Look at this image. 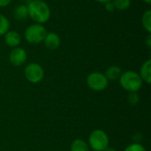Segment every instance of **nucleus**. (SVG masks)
Instances as JSON below:
<instances>
[{
    "label": "nucleus",
    "instance_id": "obj_3",
    "mask_svg": "<svg viewBox=\"0 0 151 151\" xmlns=\"http://www.w3.org/2000/svg\"><path fill=\"white\" fill-rule=\"evenodd\" d=\"M46 34L47 30L42 24L34 23L26 28L24 38L30 44H39L43 42Z\"/></svg>",
    "mask_w": 151,
    "mask_h": 151
},
{
    "label": "nucleus",
    "instance_id": "obj_16",
    "mask_svg": "<svg viewBox=\"0 0 151 151\" xmlns=\"http://www.w3.org/2000/svg\"><path fill=\"white\" fill-rule=\"evenodd\" d=\"M115 10L126 11L131 5V0H112Z\"/></svg>",
    "mask_w": 151,
    "mask_h": 151
},
{
    "label": "nucleus",
    "instance_id": "obj_12",
    "mask_svg": "<svg viewBox=\"0 0 151 151\" xmlns=\"http://www.w3.org/2000/svg\"><path fill=\"white\" fill-rule=\"evenodd\" d=\"M122 70L119 65H111L106 69L104 75L109 81H115L119 79Z\"/></svg>",
    "mask_w": 151,
    "mask_h": 151
},
{
    "label": "nucleus",
    "instance_id": "obj_22",
    "mask_svg": "<svg viewBox=\"0 0 151 151\" xmlns=\"http://www.w3.org/2000/svg\"><path fill=\"white\" fill-rule=\"evenodd\" d=\"M95 1H96V2H98V3H101V4H106V3L111 2V1H112V0H95Z\"/></svg>",
    "mask_w": 151,
    "mask_h": 151
},
{
    "label": "nucleus",
    "instance_id": "obj_8",
    "mask_svg": "<svg viewBox=\"0 0 151 151\" xmlns=\"http://www.w3.org/2000/svg\"><path fill=\"white\" fill-rule=\"evenodd\" d=\"M45 47L50 50H56L61 44V39L59 35L55 32H47L45 38L42 42Z\"/></svg>",
    "mask_w": 151,
    "mask_h": 151
},
{
    "label": "nucleus",
    "instance_id": "obj_15",
    "mask_svg": "<svg viewBox=\"0 0 151 151\" xmlns=\"http://www.w3.org/2000/svg\"><path fill=\"white\" fill-rule=\"evenodd\" d=\"M10 29V21L3 14L0 13V36L4 35L6 32Z\"/></svg>",
    "mask_w": 151,
    "mask_h": 151
},
{
    "label": "nucleus",
    "instance_id": "obj_19",
    "mask_svg": "<svg viewBox=\"0 0 151 151\" xmlns=\"http://www.w3.org/2000/svg\"><path fill=\"white\" fill-rule=\"evenodd\" d=\"M104 8H105V10H106L107 12H112L115 11V6H114L112 1L104 4Z\"/></svg>",
    "mask_w": 151,
    "mask_h": 151
},
{
    "label": "nucleus",
    "instance_id": "obj_9",
    "mask_svg": "<svg viewBox=\"0 0 151 151\" xmlns=\"http://www.w3.org/2000/svg\"><path fill=\"white\" fill-rule=\"evenodd\" d=\"M4 39L6 45L11 48L19 47L22 40L21 35L14 30H9L8 32H6L4 35Z\"/></svg>",
    "mask_w": 151,
    "mask_h": 151
},
{
    "label": "nucleus",
    "instance_id": "obj_7",
    "mask_svg": "<svg viewBox=\"0 0 151 151\" xmlns=\"http://www.w3.org/2000/svg\"><path fill=\"white\" fill-rule=\"evenodd\" d=\"M27 59V51L21 47L12 48L9 54V61L14 66H20L22 65Z\"/></svg>",
    "mask_w": 151,
    "mask_h": 151
},
{
    "label": "nucleus",
    "instance_id": "obj_18",
    "mask_svg": "<svg viewBox=\"0 0 151 151\" xmlns=\"http://www.w3.org/2000/svg\"><path fill=\"white\" fill-rule=\"evenodd\" d=\"M124 151H147L145 147L138 142H134L127 146Z\"/></svg>",
    "mask_w": 151,
    "mask_h": 151
},
{
    "label": "nucleus",
    "instance_id": "obj_10",
    "mask_svg": "<svg viewBox=\"0 0 151 151\" xmlns=\"http://www.w3.org/2000/svg\"><path fill=\"white\" fill-rule=\"evenodd\" d=\"M140 77L142 78V81L150 84L151 83V59L146 60L140 68L139 73Z\"/></svg>",
    "mask_w": 151,
    "mask_h": 151
},
{
    "label": "nucleus",
    "instance_id": "obj_14",
    "mask_svg": "<svg viewBox=\"0 0 151 151\" xmlns=\"http://www.w3.org/2000/svg\"><path fill=\"white\" fill-rule=\"evenodd\" d=\"M142 25L143 28L149 33H151V10H147L142 16Z\"/></svg>",
    "mask_w": 151,
    "mask_h": 151
},
{
    "label": "nucleus",
    "instance_id": "obj_5",
    "mask_svg": "<svg viewBox=\"0 0 151 151\" xmlns=\"http://www.w3.org/2000/svg\"><path fill=\"white\" fill-rule=\"evenodd\" d=\"M24 76L28 82L32 84H37L44 78V69L36 62L29 63L24 69Z\"/></svg>",
    "mask_w": 151,
    "mask_h": 151
},
{
    "label": "nucleus",
    "instance_id": "obj_24",
    "mask_svg": "<svg viewBox=\"0 0 151 151\" xmlns=\"http://www.w3.org/2000/svg\"><path fill=\"white\" fill-rule=\"evenodd\" d=\"M144 3H146L147 4H151V0H142Z\"/></svg>",
    "mask_w": 151,
    "mask_h": 151
},
{
    "label": "nucleus",
    "instance_id": "obj_17",
    "mask_svg": "<svg viewBox=\"0 0 151 151\" xmlns=\"http://www.w3.org/2000/svg\"><path fill=\"white\" fill-rule=\"evenodd\" d=\"M127 102L130 105H136L140 102V96L138 92H130L127 96Z\"/></svg>",
    "mask_w": 151,
    "mask_h": 151
},
{
    "label": "nucleus",
    "instance_id": "obj_6",
    "mask_svg": "<svg viewBox=\"0 0 151 151\" xmlns=\"http://www.w3.org/2000/svg\"><path fill=\"white\" fill-rule=\"evenodd\" d=\"M88 87L96 92L104 91L107 88L109 85V81L105 77L104 73H102L100 72H93L90 73L86 80Z\"/></svg>",
    "mask_w": 151,
    "mask_h": 151
},
{
    "label": "nucleus",
    "instance_id": "obj_23",
    "mask_svg": "<svg viewBox=\"0 0 151 151\" xmlns=\"http://www.w3.org/2000/svg\"><path fill=\"white\" fill-rule=\"evenodd\" d=\"M104 151H117V150H116L114 148H112V147H110V146H109V147H107V148H106V149H105Z\"/></svg>",
    "mask_w": 151,
    "mask_h": 151
},
{
    "label": "nucleus",
    "instance_id": "obj_1",
    "mask_svg": "<svg viewBox=\"0 0 151 151\" xmlns=\"http://www.w3.org/2000/svg\"><path fill=\"white\" fill-rule=\"evenodd\" d=\"M28 17L38 24L46 23L50 18V8L42 0H32L27 4Z\"/></svg>",
    "mask_w": 151,
    "mask_h": 151
},
{
    "label": "nucleus",
    "instance_id": "obj_11",
    "mask_svg": "<svg viewBox=\"0 0 151 151\" xmlns=\"http://www.w3.org/2000/svg\"><path fill=\"white\" fill-rule=\"evenodd\" d=\"M13 17L16 20L23 21L27 18H28V11L27 4H19L13 9Z\"/></svg>",
    "mask_w": 151,
    "mask_h": 151
},
{
    "label": "nucleus",
    "instance_id": "obj_20",
    "mask_svg": "<svg viewBox=\"0 0 151 151\" xmlns=\"http://www.w3.org/2000/svg\"><path fill=\"white\" fill-rule=\"evenodd\" d=\"M12 0H0V7L1 8H4L6 6H8Z\"/></svg>",
    "mask_w": 151,
    "mask_h": 151
},
{
    "label": "nucleus",
    "instance_id": "obj_4",
    "mask_svg": "<svg viewBox=\"0 0 151 151\" xmlns=\"http://www.w3.org/2000/svg\"><path fill=\"white\" fill-rule=\"evenodd\" d=\"M110 140L108 134L102 129L92 131L88 136V146L93 151H104L109 147Z\"/></svg>",
    "mask_w": 151,
    "mask_h": 151
},
{
    "label": "nucleus",
    "instance_id": "obj_13",
    "mask_svg": "<svg viewBox=\"0 0 151 151\" xmlns=\"http://www.w3.org/2000/svg\"><path fill=\"white\" fill-rule=\"evenodd\" d=\"M70 151H89V146L82 139H75L70 145Z\"/></svg>",
    "mask_w": 151,
    "mask_h": 151
},
{
    "label": "nucleus",
    "instance_id": "obj_21",
    "mask_svg": "<svg viewBox=\"0 0 151 151\" xmlns=\"http://www.w3.org/2000/svg\"><path fill=\"white\" fill-rule=\"evenodd\" d=\"M146 45H147V47H148L149 49H150L151 48V35L150 34H149V35H148V37H147V39H146Z\"/></svg>",
    "mask_w": 151,
    "mask_h": 151
},
{
    "label": "nucleus",
    "instance_id": "obj_2",
    "mask_svg": "<svg viewBox=\"0 0 151 151\" xmlns=\"http://www.w3.org/2000/svg\"><path fill=\"white\" fill-rule=\"evenodd\" d=\"M119 85L123 89L130 92H138L143 84L142 78L139 73L135 71H126L123 72L119 79Z\"/></svg>",
    "mask_w": 151,
    "mask_h": 151
}]
</instances>
